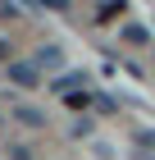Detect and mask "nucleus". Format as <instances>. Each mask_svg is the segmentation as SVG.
<instances>
[{"label":"nucleus","instance_id":"1","mask_svg":"<svg viewBox=\"0 0 155 160\" xmlns=\"http://www.w3.org/2000/svg\"><path fill=\"white\" fill-rule=\"evenodd\" d=\"M9 82H18V87H36V82H41V73H36V64L14 60V64H9Z\"/></svg>","mask_w":155,"mask_h":160},{"label":"nucleus","instance_id":"2","mask_svg":"<svg viewBox=\"0 0 155 160\" xmlns=\"http://www.w3.org/2000/svg\"><path fill=\"white\" fill-rule=\"evenodd\" d=\"M82 82V73H64V78H55V92H64V96H73V87Z\"/></svg>","mask_w":155,"mask_h":160},{"label":"nucleus","instance_id":"3","mask_svg":"<svg viewBox=\"0 0 155 160\" xmlns=\"http://www.w3.org/2000/svg\"><path fill=\"white\" fill-rule=\"evenodd\" d=\"M18 119L32 123V128H41V123H46V119H41V110H32V105H23V110H18Z\"/></svg>","mask_w":155,"mask_h":160},{"label":"nucleus","instance_id":"4","mask_svg":"<svg viewBox=\"0 0 155 160\" xmlns=\"http://www.w3.org/2000/svg\"><path fill=\"white\" fill-rule=\"evenodd\" d=\"M123 37H128L132 46H146V28H128V32H123Z\"/></svg>","mask_w":155,"mask_h":160},{"label":"nucleus","instance_id":"5","mask_svg":"<svg viewBox=\"0 0 155 160\" xmlns=\"http://www.w3.org/2000/svg\"><path fill=\"white\" fill-rule=\"evenodd\" d=\"M36 60H41V64H60V50H55V46H46L41 55H36Z\"/></svg>","mask_w":155,"mask_h":160},{"label":"nucleus","instance_id":"6","mask_svg":"<svg viewBox=\"0 0 155 160\" xmlns=\"http://www.w3.org/2000/svg\"><path fill=\"white\" fill-rule=\"evenodd\" d=\"M146 160H155V156H146Z\"/></svg>","mask_w":155,"mask_h":160}]
</instances>
